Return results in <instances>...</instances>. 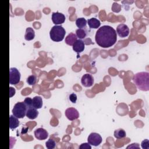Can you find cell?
<instances>
[{"mask_svg": "<svg viewBox=\"0 0 149 149\" xmlns=\"http://www.w3.org/2000/svg\"><path fill=\"white\" fill-rule=\"evenodd\" d=\"M95 40L96 43L100 47L102 48L112 47L117 40L116 30L110 26H102L97 31Z\"/></svg>", "mask_w": 149, "mask_h": 149, "instance_id": "cell-1", "label": "cell"}, {"mask_svg": "<svg viewBox=\"0 0 149 149\" xmlns=\"http://www.w3.org/2000/svg\"><path fill=\"white\" fill-rule=\"evenodd\" d=\"M133 81L139 90L144 91L149 90V73L146 72L137 73L134 75Z\"/></svg>", "mask_w": 149, "mask_h": 149, "instance_id": "cell-2", "label": "cell"}, {"mask_svg": "<svg viewBox=\"0 0 149 149\" xmlns=\"http://www.w3.org/2000/svg\"><path fill=\"white\" fill-rule=\"evenodd\" d=\"M66 31L62 26L55 25L53 26L49 32L51 39L55 42L62 41L65 37Z\"/></svg>", "mask_w": 149, "mask_h": 149, "instance_id": "cell-3", "label": "cell"}, {"mask_svg": "<svg viewBox=\"0 0 149 149\" xmlns=\"http://www.w3.org/2000/svg\"><path fill=\"white\" fill-rule=\"evenodd\" d=\"M27 107L24 102H18L12 109L13 115L17 118H23L26 115Z\"/></svg>", "mask_w": 149, "mask_h": 149, "instance_id": "cell-4", "label": "cell"}, {"mask_svg": "<svg viewBox=\"0 0 149 149\" xmlns=\"http://www.w3.org/2000/svg\"><path fill=\"white\" fill-rule=\"evenodd\" d=\"M20 80V73L16 68H11L9 69V83L17 84Z\"/></svg>", "mask_w": 149, "mask_h": 149, "instance_id": "cell-5", "label": "cell"}, {"mask_svg": "<svg viewBox=\"0 0 149 149\" xmlns=\"http://www.w3.org/2000/svg\"><path fill=\"white\" fill-rule=\"evenodd\" d=\"M88 143L94 146H98L102 142L101 136L97 133H91L88 137Z\"/></svg>", "mask_w": 149, "mask_h": 149, "instance_id": "cell-6", "label": "cell"}, {"mask_svg": "<svg viewBox=\"0 0 149 149\" xmlns=\"http://www.w3.org/2000/svg\"><path fill=\"white\" fill-rule=\"evenodd\" d=\"M118 35L120 37H126L129 34V29L125 24H120L116 27V31Z\"/></svg>", "mask_w": 149, "mask_h": 149, "instance_id": "cell-7", "label": "cell"}, {"mask_svg": "<svg viewBox=\"0 0 149 149\" xmlns=\"http://www.w3.org/2000/svg\"><path fill=\"white\" fill-rule=\"evenodd\" d=\"M65 116L70 120L77 119L79 117V113L77 110L74 108H69L65 111Z\"/></svg>", "mask_w": 149, "mask_h": 149, "instance_id": "cell-8", "label": "cell"}, {"mask_svg": "<svg viewBox=\"0 0 149 149\" xmlns=\"http://www.w3.org/2000/svg\"><path fill=\"white\" fill-rule=\"evenodd\" d=\"M81 83L83 86L90 87L93 85L94 78L90 74H85L81 77Z\"/></svg>", "mask_w": 149, "mask_h": 149, "instance_id": "cell-9", "label": "cell"}, {"mask_svg": "<svg viewBox=\"0 0 149 149\" xmlns=\"http://www.w3.org/2000/svg\"><path fill=\"white\" fill-rule=\"evenodd\" d=\"M52 20L55 25L63 23L65 20V16L59 12H53L52 14Z\"/></svg>", "mask_w": 149, "mask_h": 149, "instance_id": "cell-10", "label": "cell"}, {"mask_svg": "<svg viewBox=\"0 0 149 149\" xmlns=\"http://www.w3.org/2000/svg\"><path fill=\"white\" fill-rule=\"evenodd\" d=\"M36 138L39 140H44L48 137V133L47 130L43 128H38L34 131Z\"/></svg>", "mask_w": 149, "mask_h": 149, "instance_id": "cell-11", "label": "cell"}, {"mask_svg": "<svg viewBox=\"0 0 149 149\" xmlns=\"http://www.w3.org/2000/svg\"><path fill=\"white\" fill-rule=\"evenodd\" d=\"M73 49L77 52L80 53L84 49V43L81 40H77V41L73 45Z\"/></svg>", "mask_w": 149, "mask_h": 149, "instance_id": "cell-12", "label": "cell"}, {"mask_svg": "<svg viewBox=\"0 0 149 149\" xmlns=\"http://www.w3.org/2000/svg\"><path fill=\"white\" fill-rule=\"evenodd\" d=\"M26 115L30 119H34L38 116V112L37 111V109L34 108V107H31L27 108Z\"/></svg>", "mask_w": 149, "mask_h": 149, "instance_id": "cell-13", "label": "cell"}, {"mask_svg": "<svg viewBox=\"0 0 149 149\" xmlns=\"http://www.w3.org/2000/svg\"><path fill=\"white\" fill-rule=\"evenodd\" d=\"M77 36L75 34L73 33H70L65 38V42L69 45H72L74 43L77 41Z\"/></svg>", "mask_w": 149, "mask_h": 149, "instance_id": "cell-14", "label": "cell"}, {"mask_svg": "<svg viewBox=\"0 0 149 149\" xmlns=\"http://www.w3.org/2000/svg\"><path fill=\"white\" fill-rule=\"evenodd\" d=\"M87 24L91 29H97L100 27L101 23L99 20L95 17H92L87 20Z\"/></svg>", "mask_w": 149, "mask_h": 149, "instance_id": "cell-15", "label": "cell"}, {"mask_svg": "<svg viewBox=\"0 0 149 149\" xmlns=\"http://www.w3.org/2000/svg\"><path fill=\"white\" fill-rule=\"evenodd\" d=\"M33 107L36 109H40L42 106V100L40 96H35L33 99Z\"/></svg>", "mask_w": 149, "mask_h": 149, "instance_id": "cell-16", "label": "cell"}, {"mask_svg": "<svg viewBox=\"0 0 149 149\" xmlns=\"http://www.w3.org/2000/svg\"><path fill=\"white\" fill-rule=\"evenodd\" d=\"M35 37V32L33 28L28 27L26 30V33L24 35V38L27 41H30L34 39Z\"/></svg>", "mask_w": 149, "mask_h": 149, "instance_id": "cell-17", "label": "cell"}, {"mask_svg": "<svg viewBox=\"0 0 149 149\" xmlns=\"http://www.w3.org/2000/svg\"><path fill=\"white\" fill-rule=\"evenodd\" d=\"M19 125V121L16 116L14 115H10L9 117V128L10 129H14L18 127Z\"/></svg>", "mask_w": 149, "mask_h": 149, "instance_id": "cell-18", "label": "cell"}, {"mask_svg": "<svg viewBox=\"0 0 149 149\" xmlns=\"http://www.w3.org/2000/svg\"><path fill=\"white\" fill-rule=\"evenodd\" d=\"M126 133L125 131L122 129H119L114 132V136L118 139L124 138L126 137Z\"/></svg>", "mask_w": 149, "mask_h": 149, "instance_id": "cell-19", "label": "cell"}, {"mask_svg": "<svg viewBox=\"0 0 149 149\" xmlns=\"http://www.w3.org/2000/svg\"><path fill=\"white\" fill-rule=\"evenodd\" d=\"M76 24L79 29H82L86 26L87 20L84 17L77 18L76 20Z\"/></svg>", "mask_w": 149, "mask_h": 149, "instance_id": "cell-20", "label": "cell"}, {"mask_svg": "<svg viewBox=\"0 0 149 149\" xmlns=\"http://www.w3.org/2000/svg\"><path fill=\"white\" fill-rule=\"evenodd\" d=\"M76 35L77 37H78L79 39H83L86 37V33L84 30L83 29H79L76 30Z\"/></svg>", "mask_w": 149, "mask_h": 149, "instance_id": "cell-21", "label": "cell"}, {"mask_svg": "<svg viewBox=\"0 0 149 149\" xmlns=\"http://www.w3.org/2000/svg\"><path fill=\"white\" fill-rule=\"evenodd\" d=\"M45 146L48 149H53L56 146V143L54 140L49 139L45 143Z\"/></svg>", "mask_w": 149, "mask_h": 149, "instance_id": "cell-22", "label": "cell"}, {"mask_svg": "<svg viewBox=\"0 0 149 149\" xmlns=\"http://www.w3.org/2000/svg\"><path fill=\"white\" fill-rule=\"evenodd\" d=\"M27 83L30 84V85H34L37 81V78L36 76L34 75H31L29 76L27 78Z\"/></svg>", "mask_w": 149, "mask_h": 149, "instance_id": "cell-23", "label": "cell"}, {"mask_svg": "<svg viewBox=\"0 0 149 149\" xmlns=\"http://www.w3.org/2000/svg\"><path fill=\"white\" fill-rule=\"evenodd\" d=\"M24 102L26 104L27 108H29L31 107H33V100L30 98V97H26L24 100Z\"/></svg>", "mask_w": 149, "mask_h": 149, "instance_id": "cell-24", "label": "cell"}, {"mask_svg": "<svg viewBox=\"0 0 149 149\" xmlns=\"http://www.w3.org/2000/svg\"><path fill=\"white\" fill-rule=\"evenodd\" d=\"M141 147L143 149H149V141L147 139L144 140L141 144Z\"/></svg>", "mask_w": 149, "mask_h": 149, "instance_id": "cell-25", "label": "cell"}, {"mask_svg": "<svg viewBox=\"0 0 149 149\" xmlns=\"http://www.w3.org/2000/svg\"><path fill=\"white\" fill-rule=\"evenodd\" d=\"M69 100L72 103H76V101H77V95L74 93H72L69 95Z\"/></svg>", "mask_w": 149, "mask_h": 149, "instance_id": "cell-26", "label": "cell"}, {"mask_svg": "<svg viewBox=\"0 0 149 149\" xmlns=\"http://www.w3.org/2000/svg\"><path fill=\"white\" fill-rule=\"evenodd\" d=\"M79 148L80 149H91V147L90 146V144L88 143H82L80 146H79Z\"/></svg>", "mask_w": 149, "mask_h": 149, "instance_id": "cell-27", "label": "cell"}, {"mask_svg": "<svg viewBox=\"0 0 149 149\" xmlns=\"http://www.w3.org/2000/svg\"><path fill=\"white\" fill-rule=\"evenodd\" d=\"M139 148V144L137 143H133L130 145H129V146L127 147V148Z\"/></svg>", "mask_w": 149, "mask_h": 149, "instance_id": "cell-28", "label": "cell"}, {"mask_svg": "<svg viewBox=\"0 0 149 149\" xmlns=\"http://www.w3.org/2000/svg\"><path fill=\"white\" fill-rule=\"evenodd\" d=\"M9 89H10V95L9 97H12L15 94V88H13V87H9Z\"/></svg>", "mask_w": 149, "mask_h": 149, "instance_id": "cell-29", "label": "cell"}]
</instances>
